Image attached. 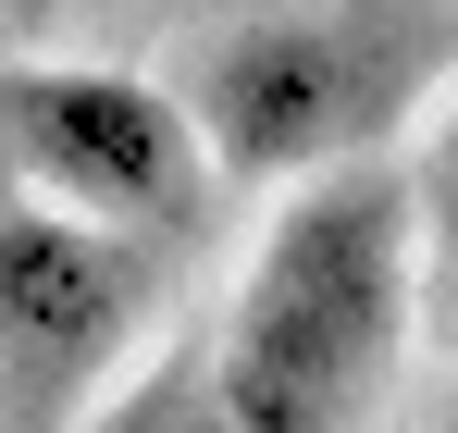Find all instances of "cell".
<instances>
[{
	"label": "cell",
	"instance_id": "cell-1",
	"mask_svg": "<svg viewBox=\"0 0 458 433\" xmlns=\"http://www.w3.org/2000/svg\"><path fill=\"white\" fill-rule=\"evenodd\" d=\"M396 335H409V186L322 174L273 211L211 371L248 433H347L396 371Z\"/></svg>",
	"mask_w": 458,
	"mask_h": 433
},
{
	"label": "cell",
	"instance_id": "cell-2",
	"mask_svg": "<svg viewBox=\"0 0 458 433\" xmlns=\"http://www.w3.org/2000/svg\"><path fill=\"white\" fill-rule=\"evenodd\" d=\"M0 137L38 174V199L112 223V235L186 223L199 186H211L199 112L149 74H112V63H13L0 74Z\"/></svg>",
	"mask_w": 458,
	"mask_h": 433
},
{
	"label": "cell",
	"instance_id": "cell-3",
	"mask_svg": "<svg viewBox=\"0 0 458 433\" xmlns=\"http://www.w3.org/2000/svg\"><path fill=\"white\" fill-rule=\"evenodd\" d=\"M124 322H137V260H124L112 223L63 211V199L0 211V347L13 360L87 371L124 347Z\"/></svg>",
	"mask_w": 458,
	"mask_h": 433
},
{
	"label": "cell",
	"instance_id": "cell-4",
	"mask_svg": "<svg viewBox=\"0 0 458 433\" xmlns=\"http://www.w3.org/2000/svg\"><path fill=\"white\" fill-rule=\"evenodd\" d=\"M347 38L322 25H248L211 50V87H199V137L224 149L235 174H310L322 149L347 137Z\"/></svg>",
	"mask_w": 458,
	"mask_h": 433
},
{
	"label": "cell",
	"instance_id": "cell-5",
	"mask_svg": "<svg viewBox=\"0 0 458 433\" xmlns=\"http://www.w3.org/2000/svg\"><path fill=\"white\" fill-rule=\"evenodd\" d=\"M112 433H248V421H235V396H224L211 360H161L149 384L112 409Z\"/></svg>",
	"mask_w": 458,
	"mask_h": 433
},
{
	"label": "cell",
	"instance_id": "cell-6",
	"mask_svg": "<svg viewBox=\"0 0 458 433\" xmlns=\"http://www.w3.org/2000/svg\"><path fill=\"white\" fill-rule=\"evenodd\" d=\"M434 223L458 235V112H446V137H434Z\"/></svg>",
	"mask_w": 458,
	"mask_h": 433
},
{
	"label": "cell",
	"instance_id": "cell-7",
	"mask_svg": "<svg viewBox=\"0 0 458 433\" xmlns=\"http://www.w3.org/2000/svg\"><path fill=\"white\" fill-rule=\"evenodd\" d=\"M446 433H458V421H446Z\"/></svg>",
	"mask_w": 458,
	"mask_h": 433
}]
</instances>
